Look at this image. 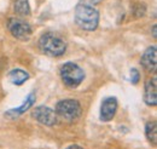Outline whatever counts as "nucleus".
<instances>
[{
    "label": "nucleus",
    "instance_id": "6",
    "mask_svg": "<svg viewBox=\"0 0 157 149\" xmlns=\"http://www.w3.org/2000/svg\"><path fill=\"white\" fill-rule=\"evenodd\" d=\"M32 116L45 126H55L57 124V114H56V112L53 109H51L50 107H46V106L36 107L32 112Z\"/></svg>",
    "mask_w": 157,
    "mask_h": 149
},
{
    "label": "nucleus",
    "instance_id": "17",
    "mask_svg": "<svg viewBox=\"0 0 157 149\" xmlns=\"http://www.w3.org/2000/svg\"><path fill=\"white\" fill-rule=\"evenodd\" d=\"M87 1H90V2H93V4H97V2H99L100 0H87Z\"/></svg>",
    "mask_w": 157,
    "mask_h": 149
},
{
    "label": "nucleus",
    "instance_id": "15",
    "mask_svg": "<svg viewBox=\"0 0 157 149\" xmlns=\"http://www.w3.org/2000/svg\"><path fill=\"white\" fill-rule=\"evenodd\" d=\"M65 149H83L82 147H80L78 144H71V146H69V147H67Z\"/></svg>",
    "mask_w": 157,
    "mask_h": 149
},
{
    "label": "nucleus",
    "instance_id": "12",
    "mask_svg": "<svg viewBox=\"0 0 157 149\" xmlns=\"http://www.w3.org/2000/svg\"><path fill=\"white\" fill-rule=\"evenodd\" d=\"M145 133H146V137L149 139V142L156 147L157 144V126H156V121H150L146 124V127H145Z\"/></svg>",
    "mask_w": 157,
    "mask_h": 149
},
{
    "label": "nucleus",
    "instance_id": "11",
    "mask_svg": "<svg viewBox=\"0 0 157 149\" xmlns=\"http://www.w3.org/2000/svg\"><path fill=\"white\" fill-rule=\"evenodd\" d=\"M9 78H10V80H11L12 84L20 86V85L24 84V83L29 79V74H28L27 72H24L23 69L16 68V69H12V70L9 73Z\"/></svg>",
    "mask_w": 157,
    "mask_h": 149
},
{
    "label": "nucleus",
    "instance_id": "1",
    "mask_svg": "<svg viewBox=\"0 0 157 149\" xmlns=\"http://www.w3.org/2000/svg\"><path fill=\"white\" fill-rule=\"evenodd\" d=\"M75 22L81 29L92 32L98 27L99 12L91 5L81 4L75 10Z\"/></svg>",
    "mask_w": 157,
    "mask_h": 149
},
{
    "label": "nucleus",
    "instance_id": "13",
    "mask_svg": "<svg viewBox=\"0 0 157 149\" xmlns=\"http://www.w3.org/2000/svg\"><path fill=\"white\" fill-rule=\"evenodd\" d=\"M15 12L20 16H28L30 14V7L28 0H16L15 2Z\"/></svg>",
    "mask_w": 157,
    "mask_h": 149
},
{
    "label": "nucleus",
    "instance_id": "2",
    "mask_svg": "<svg viewBox=\"0 0 157 149\" xmlns=\"http://www.w3.org/2000/svg\"><path fill=\"white\" fill-rule=\"evenodd\" d=\"M39 47L41 51L48 56H62L67 50V44L64 40L55 35L53 33H45L39 40Z\"/></svg>",
    "mask_w": 157,
    "mask_h": 149
},
{
    "label": "nucleus",
    "instance_id": "3",
    "mask_svg": "<svg viewBox=\"0 0 157 149\" xmlns=\"http://www.w3.org/2000/svg\"><path fill=\"white\" fill-rule=\"evenodd\" d=\"M60 78L65 86L70 89H75L83 81L85 72L73 62H68L60 68Z\"/></svg>",
    "mask_w": 157,
    "mask_h": 149
},
{
    "label": "nucleus",
    "instance_id": "9",
    "mask_svg": "<svg viewBox=\"0 0 157 149\" xmlns=\"http://www.w3.org/2000/svg\"><path fill=\"white\" fill-rule=\"evenodd\" d=\"M141 64L143 67L146 69V70H152L155 72L156 70V67H157V49L156 46H151L149 47L144 55L141 57Z\"/></svg>",
    "mask_w": 157,
    "mask_h": 149
},
{
    "label": "nucleus",
    "instance_id": "14",
    "mask_svg": "<svg viewBox=\"0 0 157 149\" xmlns=\"http://www.w3.org/2000/svg\"><path fill=\"white\" fill-rule=\"evenodd\" d=\"M132 73H133V76H132V83L133 84H137L138 81H139V73H138V70L136 69H132Z\"/></svg>",
    "mask_w": 157,
    "mask_h": 149
},
{
    "label": "nucleus",
    "instance_id": "5",
    "mask_svg": "<svg viewBox=\"0 0 157 149\" xmlns=\"http://www.w3.org/2000/svg\"><path fill=\"white\" fill-rule=\"evenodd\" d=\"M7 27H9V30L11 32V34L16 39L22 40V41L29 40V38L32 35V27L25 21L18 18H10Z\"/></svg>",
    "mask_w": 157,
    "mask_h": 149
},
{
    "label": "nucleus",
    "instance_id": "7",
    "mask_svg": "<svg viewBox=\"0 0 157 149\" xmlns=\"http://www.w3.org/2000/svg\"><path fill=\"white\" fill-rule=\"evenodd\" d=\"M117 111V99L115 97H108L101 102L100 107V120L101 121H110L115 116Z\"/></svg>",
    "mask_w": 157,
    "mask_h": 149
},
{
    "label": "nucleus",
    "instance_id": "16",
    "mask_svg": "<svg viewBox=\"0 0 157 149\" xmlns=\"http://www.w3.org/2000/svg\"><path fill=\"white\" fill-rule=\"evenodd\" d=\"M152 30H154V38H156V26H154Z\"/></svg>",
    "mask_w": 157,
    "mask_h": 149
},
{
    "label": "nucleus",
    "instance_id": "10",
    "mask_svg": "<svg viewBox=\"0 0 157 149\" xmlns=\"http://www.w3.org/2000/svg\"><path fill=\"white\" fill-rule=\"evenodd\" d=\"M34 103H35V95H34V93H30V95H28V97L25 98V101H24V103H23L22 106L17 107V108H15V109L7 111V112L5 113V115L11 116V118H17L18 115H21V114H23V113L27 112L30 107H33Z\"/></svg>",
    "mask_w": 157,
    "mask_h": 149
},
{
    "label": "nucleus",
    "instance_id": "8",
    "mask_svg": "<svg viewBox=\"0 0 157 149\" xmlns=\"http://www.w3.org/2000/svg\"><path fill=\"white\" fill-rule=\"evenodd\" d=\"M144 101L147 106L155 107L157 104V78L156 75L149 79L145 84Z\"/></svg>",
    "mask_w": 157,
    "mask_h": 149
},
{
    "label": "nucleus",
    "instance_id": "4",
    "mask_svg": "<svg viewBox=\"0 0 157 149\" xmlns=\"http://www.w3.org/2000/svg\"><path fill=\"white\" fill-rule=\"evenodd\" d=\"M56 114L67 121H75L81 115V104L76 99H63L56 106Z\"/></svg>",
    "mask_w": 157,
    "mask_h": 149
}]
</instances>
